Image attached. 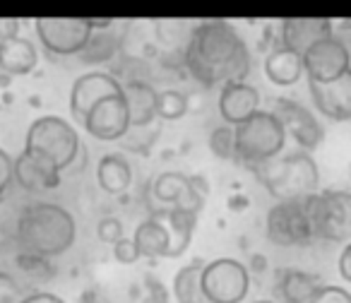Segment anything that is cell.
<instances>
[{
	"label": "cell",
	"mask_w": 351,
	"mask_h": 303,
	"mask_svg": "<svg viewBox=\"0 0 351 303\" xmlns=\"http://www.w3.org/2000/svg\"><path fill=\"white\" fill-rule=\"evenodd\" d=\"M186 68L202 87L243 82L250 73V51L224 20H207L191 29L183 46Z\"/></svg>",
	"instance_id": "6da1fadb"
},
{
	"label": "cell",
	"mask_w": 351,
	"mask_h": 303,
	"mask_svg": "<svg viewBox=\"0 0 351 303\" xmlns=\"http://www.w3.org/2000/svg\"><path fill=\"white\" fill-rule=\"evenodd\" d=\"M77 236L75 217L58 202H27L17 224L15 243L20 250L56 258L70 250Z\"/></svg>",
	"instance_id": "7a4b0ae2"
},
{
	"label": "cell",
	"mask_w": 351,
	"mask_h": 303,
	"mask_svg": "<svg viewBox=\"0 0 351 303\" xmlns=\"http://www.w3.org/2000/svg\"><path fill=\"white\" fill-rule=\"evenodd\" d=\"M250 171L260 178V183L277 202L303 200L317 193V183H320V173L308 152H293L279 162L272 159V162L258 164Z\"/></svg>",
	"instance_id": "3957f363"
},
{
	"label": "cell",
	"mask_w": 351,
	"mask_h": 303,
	"mask_svg": "<svg viewBox=\"0 0 351 303\" xmlns=\"http://www.w3.org/2000/svg\"><path fill=\"white\" fill-rule=\"evenodd\" d=\"M282 123L274 118L272 111H258L234 128V162L255 169L258 164L272 162L284 149Z\"/></svg>",
	"instance_id": "277c9868"
},
{
	"label": "cell",
	"mask_w": 351,
	"mask_h": 303,
	"mask_svg": "<svg viewBox=\"0 0 351 303\" xmlns=\"http://www.w3.org/2000/svg\"><path fill=\"white\" fill-rule=\"evenodd\" d=\"M25 149L51 162L60 173L73 167L80 154H84L80 132L60 116L36 118L27 130Z\"/></svg>",
	"instance_id": "5b68a950"
},
{
	"label": "cell",
	"mask_w": 351,
	"mask_h": 303,
	"mask_svg": "<svg viewBox=\"0 0 351 303\" xmlns=\"http://www.w3.org/2000/svg\"><path fill=\"white\" fill-rule=\"evenodd\" d=\"M311 221L313 239L349 243L351 239V195L346 191H322L301 200Z\"/></svg>",
	"instance_id": "8992f818"
},
{
	"label": "cell",
	"mask_w": 351,
	"mask_h": 303,
	"mask_svg": "<svg viewBox=\"0 0 351 303\" xmlns=\"http://www.w3.org/2000/svg\"><path fill=\"white\" fill-rule=\"evenodd\" d=\"M200 289L207 303H241L250 291V272L241 260H210L200 269Z\"/></svg>",
	"instance_id": "52a82bcc"
},
{
	"label": "cell",
	"mask_w": 351,
	"mask_h": 303,
	"mask_svg": "<svg viewBox=\"0 0 351 303\" xmlns=\"http://www.w3.org/2000/svg\"><path fill=\"white\" fill-rule=\"evenodd\" d=\"M34 27L41 46L58 58L80 56L94 32L87 17H39Z\"/></svg>",
	"instance_id": "ba28073f"
},
{
	"label": "cell",
	"mask_w": 351,
	"mask_h": 303,
	"mask_svg": "<svg viewBox=\"0 0 351 303\" xmlns=\"http://www.w3.org/2000/svg\"><path fill=\"white\" fill-rule=\"evenodd\" d=\"M152 195L161 205L195 215L202 210L207 197V183L202 176H186L178 171H164L152 181Z\"/></svg>",
	"instance_id": "9c48e42d"
},
{
	"label": "cell",
	"mask_w": 351,
	"mask_h": 303,
	"mask_svg": "<svg viewBox=\"0 0 351 303\" xmlns=\"http://www.w3.org/2000/svg\"><path fill=\"white\" fill-rule=\"evenodd\" d=\"M301 63L303 75H308V82H332V80H339L341 75L351 73L349 46L335 34L313 44L301 56Z\"/></svg>",
	"instance_id": "30bf717a"
},
{
	"label": "cell",
	"mask_w": 351,
	"mask_h": 303,
	"mask_svg": "<svg viewBox=\"0 0 351 303\" xmlns=\"http://www.w3.org/2000/svg\"><path fill=\"white\" fill-rule=\"evenodd\" d=\"M267 239L274 245L291 248V245H308L313 241V229L303 212L301 200L274 202L267 212Z\"/></svg>",
	"instance_id": "8fae6325"
},
{
	"label": "cell",
	"mask_w": 351,
	"mask_h": 303,
	"mask_svg": "<svg viewBox=\"0 0 351 303\" xmlns=\"http://www.w3.org/2000/svg\"><path fill=\"white\" fill-rule=\"evenodd\" d=\"M82 128L92 137H97V140L104 142L121 140L128 128H130V118H128V106H125V99H123V92L94 104L87 111V116H84Z\"/></svg>",
	"instance_id": "7c38bea8"
},
{
	"label": "cell",
	"mask_w": 351,
	"mask_h": 303,
	"mask_svg": "<svg viewBox=\"0 0 351 303\" xmlns=\"http://www.w3.org/2000/svg\"><path fill=\"white\" fill-rule=\"evenodd\" d=\"M272 106H274L272 108L274 118L282 123L284 132H289L303 149H315V147L320 145L325 132H322L320 121H317L306 106H301V104L293 101V99H284V97L274 99Z\"/></svg>",
	"instance_id": "4fadbf2b"
},
{
	"label": "cell",
	"mask_w": 351,
	"mask_h": 303,
	"mask_svg": "<svg viewBox=\"0 0 351 303\" xmlns=\"http://www.w3.org/2000/svg\"><path fill=\"white\" fill-rule=\"evenodd\" d=\"M121 92H123V84L118 82L113 75L99 73V70L87 73L75 80L73 89H70V113H73L75 121L82 125L84 116H87V111L94 104H99L101 99L113 97V94H121Z\"/></svg>",
	"instance_id": "5bb4252c"
},
{
	"label": "cell",
	"mask_w": 351,
	"mask_h": 303,
	"mask_svg": "<svg viewBox=\"0 0 351 303\" xmlns=\"http://www.w3.org/2000/svg\"><path fill=\"white\" fill-rule=\"evenodd\" d=\"M63 173L46 159L36 157L32 152L22 149V154L17 159H12V181L22 188V191H53L60 186Z\"/></svg>",
	"instance_id": "9a60e30c"
},
{
	"label": "cell",
	"mask_w": 351,
	"mask_h": 303,
	"mask_svg": "<svg viewBox=\"0 0 351 303\" xmlns=\"http://www.w3.org/2000/svg\"><path fill=\"white\" fill-rule=\"evenodd\" d=\"M315 108L332 121H349L351 118V73L341 75L332 82H308Z\"/></svg>",
	"instance_id": "2e32d148"
},
{
	"label": "cell",
	"mask_w": 351,
	"mask_h": 303,
	"mask_svg": "<svg viewBox=\"0 0 351 303\" xmlns=\"http://www.w3.org/2000/svg\"><path fill=\"white\" fill-rule=\"evenodd\" d=\"M219 116L226 125L236 128L248 121L253 113L260 111V92L248 82H229L221 84L219 92Z\"/></svg>",
	"instance_id": "e0dca14e"
},
{
	"label": "cell",
	"mask_w": 351,
	"mask_h": 303,
	"mask_svg": "<svg viewBox=\"0 0 351 303\" xmlns=\"http://www.w3.org/2000/svg\"><path fill=\"white\" fill-rule=\"evenodd\" d=\"M335 34L330 20L322 17H289L282 22V44L284 49L303 56L313 44Z\"/></svg>",
	"instance_id": "ac0fdd59"
},
{
	"label": "cell",
	"mask_w": 351,
	"mask_h": 303,
	"mask_svg": "<svg viewBox=\"0 0 351 303\" xmlns=\"http://www.w3.org/2000/svg\"><path fill=\"white\" fill-rule=\"evenodd\" d=\"M152 219L166 234V258H181L188 250V245H191L197 217L181 210H173V207H164V210L152 212Z\"/></svg>",
	"instance_id": "d6986e66"
},
{
	"label": "cell",
	"mask_w": 351,
	"mask_h": 303,
	"mask_svg": "<svg viewBox=\"0 0 351 303\" xmlns=\"http://www.w3.org/2000/svg\"><path fill=\"white\" fill-rule=\"evenodd\" d=\"M123 99L128 106L130 128L149 125L156 121V89L147 82H128L123 84Z\"/></svg>",
	"instance_id": "ffe728a7"
},
{
	"label": "cell",
	"mask_w": 351,
	"mask_h": 303,
	"mask_svg": "<svg viewBox=\"0 0 351 303\" xmlns=\"http://www.w3.org/2000/svg\"><path fill=\"white\" fill-rule=\"evenodd\" d=\"M36 63H39V53L29 39L15 36L0 46V73H5L8 77L34 73Z\"/></svg>",
	"instance_id": "44dd1931"
},
{
	"label": "cell",
	"mask_w": 351,
	"mask_h": 303,
	"mask_svg": "<svg viewBox=\"0 0 351 303\" xmlns=\"http://www.w3.org/2000/svg\"><path fill=\"white\" fill-rule=\"evenodd\" d=\"M265 75L277 87H291L303 77L301 56L284 49V46H272V51L265 58Z\"/></svg>",
	"instance_id": "7402d4cb"
},
{
	"label": "cell",
	"mask_w": 351,
	"mask_h": 303,
	"mask_svg": "<svg viewBox=\"0 0 351 303\" xmlns=\"http://www.w3.org/2000/svg\"><path fill=\"white\" fill-rule=\"evenodd\" d=\"M97 183L101 191L111 195H121L130 188L132 183V169L121 154H106L97 164Z\"/></svg>",
	"instance_id": "603a6c76"
},
{
	"label": "cell",
	"mask_w": 351,
	"mask_h": 303,
	"mask_svg": "<svg viewBox=\"0 0 351 303\" xmlns=\"http://www.w3.org/2000/svg\"><path fill=\"white\" fill-rule=\"evenodd\" d=\"M320 289L315 274L303 272V269H282L277 279V291L287 303H308L313 293Z\"/></svg>",
	"instance_id": "cb8c5ba5"
},
{
	"label": "cell",
	"mask_w": 351,
	"mask_h": 303,
	"mask_svg": "<svg viewBox=\"0 0 351 303\" xmlns=\"http://www.w3.org/2000/svg\"><path fill=\"white\" fill-rule=\"evenodd\" d=\"M130 241L140 258H166V234L152 217L140 221Z\"/></svg>",
	"instance_id": "d4e9b609"
},
{
	"label": "cell",
	"mask_w": 351,
	"mask_h": 303,
	"mask_svg": "<svg viewBox=\"0 0 351 303\" xmlns=\"http://www.w3.org/2000/svg\"><path fill=\"white\" fill-rule=\"evenodd\" d=\"M202 260H195V263L186 265L176 272L173 277V296L178 303H207L205 296H202L200 289V269H202Z\"/></svg>",
	"instance_id": "484cf974"
},
{
	"label": "cell",
	"mask_w": 351,
	"mask_h": 303,
	"mask_svg": "<svg viewBox=\"0 0 351 303\" xmlns=\"http://www.w3.org/2000/svg\"><path fill=\"white\" fill-rule=\"evenodd\" d=\"M116 51H118V39L111 29L92 32L87 46L80 51V60H84V63H106Z\"/></svg>",
	"instance_id": "4316f807"
},
{
	"label": "cell",
	"mask_w": 351,
	"mask_h": 303,
	"mask_svg": "<svg viewBox=\"0 0 351 303\" xmlns=\"http://www.w3.org/2000/svg\"><path fill=\"white\" fill-rule=\"evenodd\" d=\"M25 207L27 202H22L20 197H12L10 191L5 195H0V239L3 241H15L17 224H20Z\"/></svg>",
	"instance_id": "83f0119b"
},
{
	"label": "cell",
	"mask_w": 351,
	"mask_h": 303,
	"mask_svg": "<svg viewBox=\"0 0 351 303\" xmlns=\"http://www.w3.org/2000/svg\"><path fill=\"white\" fill-rule=\"evenodd\" d=\"M188 97L178 89H161L156 92V118L161 121H178L188 113Z\"/></svg>",
	"instance_id": "f1b7e54d"
},
{
	"label": "cell",
	"mask_w": 351,
	"mask_h": 303,
	"mask_svg": "<svg viewBox=\"0 0 351 303\" xmlns=\"http://www.w3.org/2000/svg\"><path fill=\"white\" fill-rule=\"evenodd\" d=\"M15 265L20 267V272H25V277H29L32 282H49L56 274V267L51 265L49 258H41V255L27 253V250L17 248L15 253Z\"/></svg>",
	"instance_id": "f546056e"
},
{
	"label": "cell",
	"mask_w": 351,
	"mask_h": 303,
	"mask_svg": "<svg viewBox=\"0 0 351 303\" xmlns=\"http://www.w3.org/2000/svg\"><path fill=\"white\" fill-rule=\"evenodd\" d=\"M156 135H159V125L149 123V125H140V128H128L125 135L121 137V145L125 149L140 152V149H149L154 145Z\"/></svg>",
	"instance_id": "4dcf8cb0"
},
{
	"label": "cell",
	"mask_w": 351,
	"mask_h": 303,
	"mask_svg": "<svg viewBox=\"0 0 351 303\" xmlns=\"http://www.w3.org/2000/svg\"><path fill=\"white\" fill-rule=\"evenodd\" d=\"M210 149L215 157L224 162H234V128L219 125L210 132Z\"/></svg>",
	"instance_id": "1f68e13d"
},
{
	"label": "cell",
	"mask_w": 351,
	"mask_h": 303,
	"mask_svg": "<svg viewBox=\"0 0 351 303\" xmlns=\"http://www.w3.org/2000/svg\"><path fill=\"white\" fill-rule=\"evenodd\" d=\"M25 296V289L12 274L0 272V303H20Z\"/></svg>",
	"instance_id": "d6a6232c"
},
{
	"label": "cell",
	"mask_w": 351,
	"mask_h": 303,
	"mask_svg": "<svg viewBox=\"0 0 351 303\" xmlns=\"http://www.w3.org/2000/svg\"><path fill=\"white\" fill-rule=\"evenodd\" d=\"M308 303H351V293H349V289H344V287L327 284V287L317 289Z\"/></svg>",
	"instance_id": "836d02e7"
},
{
	"label": "cell",
	"mask_w": 351,
	"mask_h": 303,
	"mask_svg": "<svg viewBox=\"0 0 351 303\" xmlns=\"http://www.w3.org/2000/svg\"><path fill=\"white\" fill-rule=\"evenodd\" d=\"M97 236L99 241H104V243H116V241L123 239V224L121 219H116V217H104V219H99L97 224Z\"/></svg>",
	"instance_id": "e575fe53"
},
{
	"label": "cell",
	"mask_w": 351,
	"mask_h": 303,
	"mask_svg": "<svg viewBox=\"0 0 351 303\" xmlns=\"http://www.w3.org/2000/svg\"><path fill=\"white\" fill-rule=\"evenodd\" d=\"M113 258H116L121 265H132V263H137V260H140V255H137L132 241L123 236L121 241H116V243H113Z\"/></svg>",
	"instance_id": "d590c367"
},
{
	"label": "cell",
	"mask_w": 351,
	"mask_h": 303,
	"mask_svg": "<svg viewBox=\"0 0 351 303\" xmlns=\"http://www.w3.org/2000/svg\"><path fill=\"white\" fill-rule=\"evenodd\" d=\"M12 186V157L0 149V195H5Z\"/></svg>",
	"instance_id": "8d00e7d4"
},
{
	"label": "cell",
	"mask_w": 351,
	"mask_h": 303,
	"mask_svg": "<svg viewBox=\"0 0 351 303\" xmlns=\"http://www.w3.org/2000/svg\"><path fill=\"white\" fill-rule=\"evenodd\" d=\"M20 36V20H12V17H0V46L5 41Z\"/></svg>",
	"instance_id": "74e56055"
},
{
	"label": "cell",
	"mask_w": 351,
	"mask_h": 303,
	"mask_svg": "<svg viewBox=\"0 0 351 303\" xmlns=\"http://www.w3.org/2000/svg\"><path fill=\"white\" fill-rule=\"evenodd\" d=\"M20 303H65V301L51 291H32V293H27Z\"/></svg>",
	"instance_id": "f35d334b"
},
{
	"label": "cell",
	"mask_w": 351,
	"mask_h": 303,
	"mask_svg": "<svg viewBox=\"0 0 351 303\" xmlns=\"http://www.w3.org/2000/svg\"><path fill=\"white\" fill-rule=\"evenodd\" d=\"M147 289H149V296L142 303H166V291L161 284H156L154 279H147Z\"/></svg>",
	"instance_id": "ab89813d"
},
{
	"label": "cell",
	"mask_w": 351,
	"mask_h": 303,
	"mask_svg": "<svg viewBox=\"0 0 351 303\" xmlns=\"http://www.w3.org/2000/svg\"><path fill=\"white\" fill-rule=\"evenodd\" d=\"M339 274H341V279H346V282L351 279V245L349 243H344V248H341V255H339Z\"/></svg>",
	"instance_id": "60d3db41"
},
{
	"label": "cell",
	"mask_w": 351,
	"mask_h": 303,
	"mask_svg": "<svg viewBox=\"0 0 351 303\" xmlns=\"http://www.w3.org/2000/svg\"><path fill=\"white\" fill-rule=\"evenodd\" d=\"M229 207L231 210H243V207H248V197H231Z\"/></svg>",
	"instance_id": "b9f144b4"
},
{
	"label": "cell",
	"mask_w": 351,
	"mask_h": 303,
	"mask_svg": "<svg viewBox=\"0 0 351 303\" xmlns=\"http://www.w3.org/2000/svg\"><path fill=\"white\" fill-rule=\"evenodd\" d=\"M253 303H274V301H269V298H260V301H253Z\"/></svg>",
	"instance_id": "7bdbcfd3"
}]
</instances>
